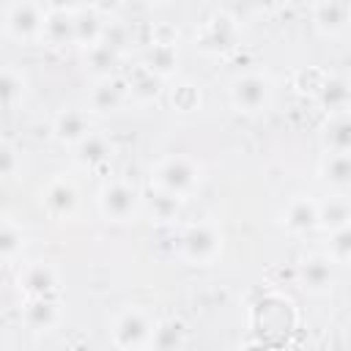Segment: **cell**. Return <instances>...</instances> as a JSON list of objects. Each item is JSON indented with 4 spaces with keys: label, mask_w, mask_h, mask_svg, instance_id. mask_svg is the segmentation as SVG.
<instances>
[{
    "label": "cell",
    "mask_w": 351,
    "mask_h": 351,
    "mask_svg": "<svg viewBox=\"0 0 351 351\" xmlns=\"http://www.w3.org/2000/svg\"><path fill=\"white\" fill-rule=\"evenodd\" d=\"M154 184H156V189L184 200L200 184V165L192 156H184V154L165 156L154 167Z\"/></svg>",
    "instance_id": "obj_1"
},
{
    "label": "cell",
    "mask_w": 351,
    "mask_h": 351,
    "mask_svg": "<svg viewBox=\"0 0 351 351\" xmlns=\"http://www.w3.org/2000/svg\"><path fill=\"white\" fill-rule=\"evenodd\" d=\"M154 329H156V321L148 315V310L126 307L115 315L110 335H112L115 348H121V351H145V348H151Z\"/></svg>",
    "instance_id": "obj_2"
},
{
    "label": "cell",
    "mask_w": 351,
    "mask_h": 351,
    "mask_svg": "<svg viewBox=\"0 0 351 351\" xmlns=\"http://www.w3.org/2000/svg\"><path fill=\"white\" fill-rule=\"evenodd\" d=\"M178 241H181L184 261L197 263V266L211 263L219 255V250H222V236H219V230L211 222H192V225H186Z\"/></svg>",
    "instance_id": "obj_3"
},
{
    "label": "cell",
    "mask_w": 351,
    "mask_h": 351,
    "mask_svg": "<svg viewBox=\"0 0 351 351\" xmlns=\"http://www.w3.org/2000/svg\"><path fill=\"white\" fill-rule=\"evenodd\" d=\"M230 99H233V107L239 112H247V115L263 112L269 107V99H271V82L261 71H247V74L233 80Z\"/></svg>",
    "instance_id": "obj_4"
},
{
    "label": "cell",
    "mask_w": 351,
    "mask_h": 351,
    "mask_svg": "<svg viewBox=\"0 0 351 351\" xmlns=\"http://www.w3.org/2000/svg\"><path fill=\"white\" fill-rule=\"evenodd\" d=\"M47 11L38 3H8L3 11V27L8 36L30 41L36 36L44 33V22H47Z\"/></svg>",
    "instance_id": "obj_5"
},
{
    "label": "cell",
    "mask_w": 351,
    "mask_h": 351,
    "mask_svg": "<svg viewBox=\"0 0 351 351\" xmlns=\"http://www.w3.org/2000/svg\"><path fill=\"white\" fill-rule=\"evenodd\" d=\"M140 206V195L129 181H110L101 186L99 192V211L110 219V222H129L137 214Z\"/></svg>",
    "instance_id": "obj_6"
},
{
    "label": "cell",
    "mask_w": 351,
    "mask_h": 351,
    "mask_svg": "<svg viewBox=\"0 0 351 351\" xmlns=\"http://www.w3.org/2000/svg\"><path fill=\"white\" fill-rule=\"evenodd\" d=\"M299 282L310 293H326V291H332V282H335L332 258L329 255H321V252H313V255L302 258V263H299Z\"/></svg>",
    "instance_id": "obj_7"
},
{
    "label": "cell",
    "mask_w": 351,
    "mask_h": 351,
    "mask_svg": "<svg viewBox=\"0 0 351 351\" xmlns=\"http://www.w3.org/2000/svg\"><path fill=\"white\" fill-rule=\"evenodd\" d=\"M44 203L49 208L52 217H60V219H69L77 214V206H80V189L71 178L66 176H58L47 184L44 189Z\"/></svg>",
    "instance_id": "obj_8"
},
{
    "label": "cell",
    "mask_w": 351,
    "mask_h": 351,
    "mask_svg": "<svg viewBox=\"0 0 351 351\" xmlns=\"http://www.w3.org/2000/svg\"><path fill=\"white\" fill-rule=\"evenodd\" d=\"M52 134L58 143L63 145H77L82 143L88 134H90V118L85 110H77V107H69V110H60L52 121Z\"/></svg>",
    "instance_id": "obj_9"
},
{
    "label": "cell",
    "mask_w": 351,
    "mask_h": 351,
    "mask_svg": "<svg viewBox=\"0 0 351 351\" xmlns=\"http://www.w3.org/2000/svg\"><path fill=\"white\" fill-rule=\"evenodd\" d=\"M19 288L27 296H55V291H58V269L52 263H47V261L30 263L19 274Z\"/></svg>",
    "instance_id": "obj_10"
},
{
    "label": "cell",
    "mask_w": 351,
    "mask_h": 351,
    "mask_svg": "<svg viewBox=\"0 0 351 351\" xmlns=\"http://www.w3.org/2000/svg\"><path fill=\"white\" fill-rule=\"evenodd\" d=\"M282 222L291 233H310L318 228V203L307 195H296L288 200L282 211Z\"/></svg>",
    "instance_id": "obj_11"
},
{
    "label": "cell",
    "mask_w": 351,
    "mask_h": 351,
    "mask_svg": "<svg viewBox=\"0 0 351 351\" xmlns=\"http://www.w3.org/2000/svg\"><path fill=\"white\" fill-rule=\"evenodd\" d=\"M58 318H60V310L55 296H27V302L22 304V321L36 332L52 329Z\"/></svg>",
    "instance_id": "obj_12"
},
{
    "label": "cell",
    "mask_w": 351,
    "mask_h": 351,
    "mask_svg": "<svg viewBox=\"0 0 351 351\" xmlns=\"http://www.w3.org/2000/svg\"><path fill=\"white\" fill-rule=\"evenodd\" d=\"M313 22L321 33H340L351 25V3H340V0H324L313 5Z\"/></svg>",
    "instance_id": "obj_13"
},
{
    "label": "cell",
    "mask_w": 351,
    "mask_h": 351,
    "mask_svg": "<svg viewBox=\"0 0 351 351\" xmlns=\"http://www.w3.org/2000/svg\"><path fill=\"white\" fill-rule=\"evenodd\" d=\"M104 30H107V22L96 8H90V5L74 8V41L77 44H82L88 49L104 38Z\"/></svg>",
    "instance_id": "obj_14"
},
{
    "label": "cell",
    "mask_w": 351,
    "mask_h": 351,
    "mask_svg": "<svg viewBox=\"0 0 351 351\" xmlns=\"http://www.w3.org/2000/svg\"><path fill=\"white\" fill-rule=\"evenodd\" d=\"M129 99V85L121 77H104L90 90V107L96 112H112Z\"/></svg>",
    "instance_id": "obj_15"
},
{
    "label": "cell",
    "mask_w": 351,
    "mask_h": 351,
    "mask_svg": "<svg viewBox=\"0 0 351 351\" xmlns=\"http://www.w3.org/2000/svg\"><path fill=\"white\" fill-rule=\"evenodd\" d=\"M110 156H112V143H110V137L101 134V132H90L82 143L74 145V159H77L82 167H99V165H104Z\"/></svg>",
    "instance_id": "obj_16"
},
{
    "label": "cell",
    "mask_w": 351,
    "mask_h": 351,
    "mask_svg": "<svg viewBox=\"0 0 351 351\" xmlns=\"http://www.w3.org/2000/svg\"><path fill=\"white\" fill-rule=\"evenodd\" d=\"M233 41H236V25L225 14H217L200 30V47L203 49H228V47H233Z\"/></svg>",
    "instance_id": "obj_17"
},
{
    "label": "cell",
    "mask_w": 351,
    "mask_h": 351,
    "mask_svg": "<svg viewBox=\"0 0 351 351\" xmlns=\"http://www.w3.org/2000/svg\"><path fill=\"white\" fill-rule=\"evenodd\" d=\"M49 44H69L74 41V8H49L47 11V22H44V33H41Z\"/></svg>",
    "instance_id": "obj_18"
},
{
    "label": "cell",
    "mask_w": 351,
    "mask_h": 351,
    "mask_svg": "<svg viewBox=\"0 0 351 351\" xmlns=\"http://www.w3.org/2000/svg\"><path fill=\"white\" fill-rule=\"evenodd\" d=\"M346 225H351V203L343 195H332L318 203V228L335 233Z\"/></svg>",
    "instance_id": "obj_19"
},
{
    "label": "cell",
    "mask_w": 351,
    "mask_h": 351,
    "mask_svg": "<svg viewBox=\"0 0 351 351\" xmlns=\"http://www.w3.org/2000/svg\"><path fill=\"white\" fill-rule=\"evenodd\" d=\"M145 66L159 74V77H167L176 71L178 66V49H176V41H162V38H154L145 49Z\"/></svg>",
    "instance_id": "obj_20"
},
{
    "label": "cell",
    "mask_w": 351,
    "mask_h": 351,
    "mask_svg": "<svg viewBox=\"0 0 351 351\" xmlns=\"http://www.w3.org/2000/svg\"><path fill=\"white\" fill-rule=\"evenodd\" d=\"M324 145L332 154H351V112H337L326 121Z\"/></svg>",
    "instance_id": "obj_21"
},
{
    "label": "cell",
    "mask_w": 351,
    "mask_h": 351,
    "mask_svg": "<svg viewBox=\"0 0 351 351\" xmlns=\"http://www.w3.org/2000/svg\"><path fill=\"white\" fill-rule=\"evenodd\" d=\"M321 176L335 192L351 189V154H326L321 162Z\"/></svg>",
    "instance_id": "obj_22"
},
{
    "label": "cell",
    "mask_w": 351,
    "mask_h": 351,
    "mask_svg": "<svg viewBox=\"0 0 351 351\" xmlns=\"http://www.w3.org/2000/svg\"><path fill=\"white\" fill-rule=\"evenodd\" d=\"M184 340H186L184 324L178 318H162V321H156L151 348L154 351H181Z\"/></svg>",
    "instance_id": "obj_23"
},
{
    "label": "cell",
    "mask_w": 351,
    "mask_h": 351,
    "mask_svg": "<svg viewBox=\"0 0 351 351\" xmlns=\"http://www.w3.org/2000/svg\"><path fill=\"white\" fill-rule=\"evenodd\" d=\"M118 60H121V49L110 47L107 41H99V44H93V47L85 49V66H88L99 80L112 77V69H115Z\"/></svg>",
    "instance_id": "obj_24"
},
{
    "label": "cell",
    "mask_w": 351,
    "mask_h": 351,
    "mask_svg": "<svg viewBox=\"0 0 351 351\" xmlns=\"http://www.w3.org/2000/svg\"><path fill=\"white\" fill-rule=\"evenodd\" d=\"M162 80H165V77L154 74V71L143 63V66L126 80V85H129V96L137 99V101H151V99H156L159 90H162Z\"/></svg>",
    "instance_id": "obj_25"
},
{
    "label": "cell",
    "mask_w": 351,
    "mask_h": 351,
    "mask_svg": "<svg viewBox=\"0 0 351 351\" xmlns=\"http://www.w3.org/2000/svg\"><path fill=\"white\" fill-rule=\"evenodd\" d=\"M318 96H321L324 107H329L335 112H343L348 107V101H351V85L346 80H340V77H329L326 82H321Z\"/></svg>",
    "instance_id": "obj_26"
},
{
    "label": "cell",
    "mask_w": 351,
    "mask_h": 351,
    "mask_svg": "<svg viewBox=\"0 0 351 351\" xmlns=\"http://www.w3.org/2000/svg\"><path fill=\"white\" fill-rule=\"evenodd\" d=\"M148 211H151V219H156V222H173L181 214V197L156 189L148 200Z\"/></svg>",
    "instance_id": "obj_27"
},
{
    "label": "cell",
    "mask_w": 351,
    "mask_h": 351,
    "mask_svg": "<svg viewBox=\"0 0 351 351\" xmlns=\"http://www.w3.org/2000/svg\"><path fill=\"white\" fill-rule=\"evenodd\" d=\"M22 244H25L22 228L5 214V217H3V228H0V255H3V261L11 263V261L22 252Z\"/></svg>",
    "instance_id": "obj_28"
},
{
    "label": "cell",
    "mask_w": 351,
    "mask_h": 351,
    "mask_svg": "<svg viewBox=\"0 0 351 351\" xmlns=\"http://www.w3.org/2000/svg\"><path fill=\"white\" fill-rule=\"evenodd\" d=\"M0 90H3V101L5 107H14L22 96H25V74L16 71L11 63L3 69V80H0Z\"/></svg>",
    "instance_id": "obj_29"
},
{
    "label": "cell",
    "mask_w": 351,
    "mask_h": 351,
    "mask_svg": "<svg viewBox=\"0 0 351 351\" xmlns=\"http://www.w3.org/2000/svg\"><path fill=\"white\" fill-rule=\"evenodd\" d=\"M329 252L332 261H351V225L329 233Z\"/></svg>",
    "instance_id": "obj_30"
},
{
    "label": "cell",
    "mask_w": 351,
    "mask_h": 351,
    "mask_svg": "<svg viewBox=\"0 0 351 351\" xmlns=\"http://www.w3.org/2000/svg\"><path fill=\"white\" fill-rule=\"evenodd\" d=\"M173 107L176 110H195L197 107V101H200V93H197V88L192 85V82H181L178 88H173Z\"/></svg>",
    "instance_id": "obj_31"
},
{
    "label": "cell",
    "mask_w": 351,
    "mask_h": 351,
    "mask_svg": "<svg viewBox=\"0 0 351 351\" xmlns=\"http://www.w3.org/2000/svg\"><path fill=\"white\" fill-rule=\"evenodd\" d=\"M3 176L5 178H14L16 176V151L11 145L3 148Z\"/></svg>",
    "instance_id": "obj_32"
},
{
    "label": "cell",
    "mask_w": 351,
    "mask_h": 351,
    "mask_svg": "<svg viewBox=\"0 0 351 351\" xmlns=\"http://www.w3.org/2000/svg\"><path fill=\"white\" fill-rule=\"evenodd\" d=\"M244 351H269V348H263V346H255V343H252V346H244Z\"/></svg>",
    "instance_id": "obj_33"
},
{
    "label": "cell",
    "mask_w": 351,
    "mask_h": 351,
    "mask_svg": "<svg viewBox=\"0 0 351 351\" xmlns=\"http://www.w3.org/2000/svg\"><path fill=\"white\" fill-rule=\"evenodd\" d=\"M145 351H148V348H145Z\"/></svg>",
    "instance_id": "obj_34"
}]
</instances>
